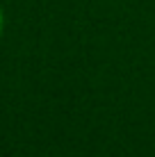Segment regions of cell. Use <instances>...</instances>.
I'll return each mask as SVG.
<instances>
[{
	"mask_svg": "<svg viewBox=\"0 0 155 157\" xmlns=\"http://www.w3.org/2000/svg\"><path fill=\"white\" fill-rule=\"evenodd\" d=\"M2 30H5V12L0 7V36H2Z\"/></svg>",
	"mask_w": 155,
	"mask_h": 157,
	"instance_id": "1",
	"label": "cell"
}]
</instances>
